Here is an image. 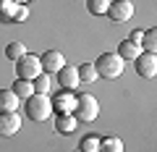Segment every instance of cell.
Wrapping results in <instances>:
<instances>
[{
  "label": "cell",
  "mask_w": 157,
  "mask_h": 152,
  "mask_svg": "<svg viewBox=\"0 0 157 152\" xmlns=\"http://www.w3.org/2000/svg\"><path fill=\"white\" fill-rule=\"evenodd\" d=\"M24 113L32 121H47L52 115V105L47 100V95H29L24 100Z\"/></svg>",
  "instance_id": "obj_3"
},
{
  "label": "cell",
  "mask_w": 157,
  "mask_h": 152,
  "mask_svg": "<svg viewBox=\"0 0 157 152\" xmlns=\"http://www.w3.org/2000/svg\"><path fill=\"white\" fill-rule=\"evenodd\" d=\"M92 66H94L97 76H102V79H118L123 73V58L115 53H102Z\"/></svg>",
  "instance_id": "obj_1"
},
{
  "label": "cell",
  "mask_w": 157,
  "mask_h": 152,
  "mask_svg": "<svg viewBox=\"0 0 157 152\" xmlns=\"http://www.w3.org/2000/svg\"><path fill=\"white\" fill-rule=\"evenodd\" d=\"M24 53H26V45L24 42H8L6 45V58L8 60H18Z\"/></svg>",
  "instance_id": "obj_18"
},
{
  "label": "cell",
  "mask_w": 157,
  "mask_h": 152,
  "mask_svg": "<svg viewBox=\"0 0 157 152\" xmlns=\"http://www.w3.org/2000/svg\"><path fill=\"white\" fill-rule=\"evenodd\" d=\"M39 73H42V66H39V55H32V53H24L21 58L16 60V76L18 79H37Z\"/></svg>",
  "instance_id": "obj_4"
},
{
  "label": "cell",
  "mask_w": 157,
  "mask_h": 152,
  "mask_svg": "<svg viewBox=\"0 0 157 152\" xmlns=\"http://www.w3.org/2000/svg\"><path fill=\"white\" fill-rule=\"evenodd\" d=\"M105 16H110L113 21H128L131 16H134V6H131V0H113L110 6H107V13Z\"/></svg>",
  "instance_id": "obj_6"
},
{
  "label": "cell",
  "mask_w": 157,
  "mask_h": 152,
  "mask_svg": "<svg viewBox=\"0 0 157 152\" xmlns=\"http://www.w3.org/2000/svg\"><path fill=\"white\" fill-rule=\"evenodd\" d=\"M141 34H144V32H141V29H136V32H131V37H128V40H131V42H136V45L141 47Z\"/></svg>",
  "instance_id": "obj_22"
},
{
  "label": "cell",
  "mask_w": 157,
  "mask_h": 152,
  "mask_svg": "<svg viewBox=\"0 0 157 152\" xmlns=\"http://www.w3.org/2000/svg\"><path fill=\"white\" fill-rule=\"evenodd\" d=\"M32 89H34V95H47L50 92V79L39 73L37 79H32Z\"/></svg>",
  "instance_id": "obj_20"
},
{
  "label": "cell",
  "mask_w": 157,
  "mask_h": 152,
  "mask_svg": "<svg viewBox=\"0 0 157 152\" xmlns=\"http://www.w3.org/2000/svg\"><path fill=\"white\" fill-rule=\"evenodd\" d=\"M73 102H76V97L71 95V89H66V92L58 95L55 102L50 100V105H52V110H58V113H71V110H73Z\"/></svg>",
  "instance_id": "obj_12"
},
{
  "label": "cell",
  "mask_w": 157,
  "mask_h": 152,
  "mask_svg": "<svg viewBox=\"0 0 157 152\" xmlns=\"http://www.w3.org/2000/svg\"><path fill=\"white\" fill-rule=\"evenodd\" d=\"M39 66H42L45 73H58L63 66H66V58H63V53H58V50H47V53L39 55Z\"/></svg>",
  "instance_id": "obj_7"
},
{
  "label": "cell",
  "mask_w": 157,
  "mask_h": 152,
  "mask_svg": "<svg viewBox=\"0 0 157 152\" xmlns=\"http://www.w3.org/2000/svg\"><path fill=\"white\" fill-rule=\"evenodd\" d=\"M18 105H21V100L11 89H0V113H16Z\"/></svg>",
  "instance_id": "obj_11"
},
{
  "label": "cell",
  "mask_w": 157,
  "mask_h": 152,
  "mask_svg": "<svg viewBox=\"0 0 157 152\" xmlns=\"http://www.w3.org/2000/svg\"><path fill=\"white\" fill-rule=\"evenodd\" d=\"M11 92L18 97V100H26L29 95H34L32 81H26V79H16V81H13V87H11Z\"/></svg>",
  "instance_id": "obj_14"
},
{
  "label": "cell",
  "mask_w": 157,
  "mask_h": 152,
  "mask_svg": "<svg viewBox=\"0 0 157 152\" xmlns=\"http://www.w3.org/2000/svg\"><path fill=\"white\" fill-rule=\"evenodd\" d=\"M58 81H60V87H63V89H73V87H78L81 81H78L76 66H63L60 71H58Z\"/></svg>",
  "instance_id": "obj_9"
},
{
  "label": "cell",
  "mask_w": 157,
  "mask_h": 152,
  "mask_svg": "<svg viewBox=\"0 0 157 152\" xmlns=\"http://www.w3.org/2000/svg\"><path fill=\"white\" fill-rule=\"evenodd\" d=\"M141 50L144 53H155L157 50V29H149V32L141 34Z\"/></svg>",
  "instance_id": "obj_16"
},
{
  "label": "cell",
  "mask_w": 157,
  "mask_h": 152,
  "mask_svg": "<svg viewBox=\"0 0 157 152\" xmlns=\"http://www.w3.org/2000/svg\"><path fill=\"white\" fill-rule=\"evenodd\" d=\"M21 126L18 113H0V136H13Z\"/></svg>",
  "instance_id": "obj_8"
},
{
  "label": "cell",
  "mask_w": 157,
  "mask_h": 152,
  "mask_svg": "<svg viewBox=\"0 0 157 152\" xmlns=\"http://www.w3.org/2000/svg\"><path fill=\"white\" fill-rule=\"evenodd\" d=\"M97 152H123V142L118 136H105V139H100V150Z\"/></svg>",
  "instance_id": "obj_15"
},
{
  "label": "cell",
  "mask_w": 157,
  "mask_h": 152,
  "mask_svg": "<svg viewBox=\"0 0 157 152\" xmlns=\"http://www.w3.org/2000/svg\"><path fill=\"white\" fill-rule=\"evenodd\" d=\"M141 53V47L136 45V42H131V40H123L121 45H118V50H115V55H121L123 60H131V58H136Z\"/></svg>",
  "instance_id": "obj_13"
},
{
  "label": "cell",
  "mask_w": 157,
  "mask_h": 152,
  "mask_svg": "<svg viewBox=\"0 0 157 152\" xmlns=\"http://www.w3.org/2000/svg\"><path fill=\"white\" fill-rule=\"evenodd\" d=\"M76 123H78V121L73 118L71 113H58L55 131H58V134H73V131H76Z\"/></svg>",
  "instance_id": "obj_10"
},
{
  "label": "cell",
  "mask_w": 157,
  "mask_h": 152,
  "mask_svg": "<svg viewBox=\"0 0 157 152\" xmlns=\"http://www.w3.org/2000/svg\"><path fill=\"white\" fill-rule=\"evenodd\" d=\"M78 150H81V152H97V150H100V136L86 134L84 139H81V144H78Z\"/></svg>",
  "instance_id": "obj_21"
},
{
  "label": "cell",
  "mask_w": 157,
  "mask_h": 152,
  "mask_svg": "<svg viewBox=\"0 0 157 152\" xmlns=\"http://www.w3.org/2000/svg\"><path fill=\"white\" fill-rule=\"evenodd\" d=\"M134 68H136V73H139L141 79H152V76L157 73V55L141 50L139 55L134 58Z\"/></svg>",
  "instance_id": "obj_5"
},
{
  "label": "cell",
  "mask_w": 157,
  "mask_h": 152,
  "mask_svg": "<svg viewBox=\"0 0 157 152\" xmlns=\"http://www.w3.org/2000/svg\"><path fill=\"white\" fill-rule=\"evenodd\" d=\"M107 6H110V0H86V11L92 16H105Z\"/></svg>",
  "instance_id": "obj_19"
},
{
  "label": "cell",
  "mask_w": 157,
  "mask_h": 152,
  "mask_svg": "<svg viewBox=\"0 0 157 152\" xmlns=\"http://www.w3.org/2000/svg\"><path fill=\"white\" fill-rule=\"evenodd\" d=\"M76 73H78V81H94V79H100L92 63H81V66H76Z\"/></svg>",
  "instance_id": "obj_17"
},
{
  "label": "cell",
  "mask_w": 157,
  "mask_h": 152,
  "mask_svg": "<svg viewBox=\"0 0 157 152\" xmlns=\"http://www.w3.org/2000/svg\"><path fill=\"white\" fill-rule=\"evenodd\" d=\"M71 115L76 121H86V123L97 121V115H100V102H97V97H92V95H76V102H73Z\"/></svg>",
  "instance_id": "obj_2"
}]
</instances>
